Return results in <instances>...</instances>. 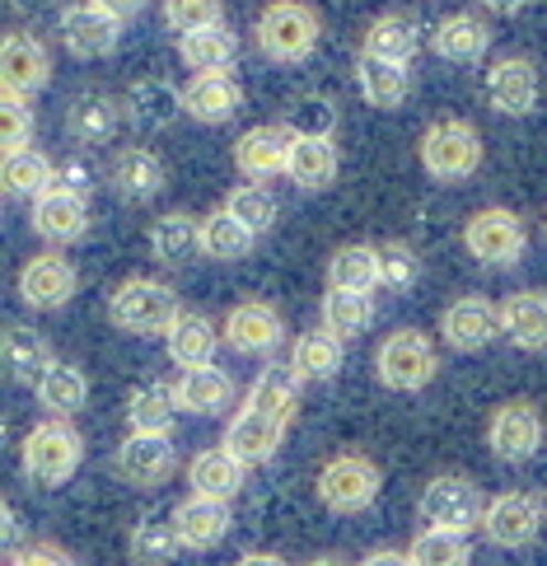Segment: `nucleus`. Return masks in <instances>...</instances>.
Masks as SVG:
<instances>
[{"instance_id": "1", "label": "nucleus", "mask_w": 547, "mask_h": 566, "mask_svg": "<svg viewBox=\"0 0 547 566\" xmlns=\"http://www.w3.org/2000/svg\"><path fill=\"white\" fill-rule=\"evenodd\" d=\"M80 459H85V436L71 427V417H48L24 436L19 444V463H24V478L38 488H66L75 478Z\"/></svg>"}, {"instance_id": "2", "label": "nucleus", "mask_w": 547, "mask_h": 566, "mask_svg": "<svg viewBox=\"0 0 547 566\" xmlns=\"http://www.w3.org/2000/svg\"><path fill=\"white\" fill-rule=\"evenodd\" d=\"M108 318H113V328L132 333V337H169V328L182 318V310H178V295H173L169 281L132 276L113 291Z\"/></svg>"}, {"instance_id": "3", "label": "nucleus", "mask_w": 547, "mask_h": 566, "mask_svg": "<svg viewBox=\"0 0 547 566\" xmlns=\"http://www.w3.org/2000/svg\"><path fill=\"white\" fill-rule=\"evenodd\" d=\"M318 38H323V19L304 0H272L257 14V48L272 62H304V56H314Z\"/></svg>"}, {"instance_id": "4", "label": "nucleus", "mask_w": 547, "mask_h": 566, "mask_svg": "<svg viewBox=\"0 0 547 566\" xmlns=\"http://www.w3.org/2000/svg\"><path fill=\"white\" fill-rule=\"evenodd\" d=\"M375 370L383 379V389H393V394H417L425 389V384L435 379L440 370V356H435V342L417 333V328H398L379 342V352H375Z\"/></svg>"}, {"instance_id": "5", "label": "nucleus", "mask_w": 547, "mask_h": 566, "mask_svg": "<svg viewBox=\"0 0 547 566\" xmlns=\"http://www.w3.org/2000/svg\"><path fill=\"white\" fill-rule=\"evenodd\" d=\"M482 165V136L473 123L463 117H444V123H431L421 136V169L440 178V184H459V178L477 174Z\"/></svg>"}, {"instance_id": "6", "label": "nucleus", "mask_w": 547, "mask_h": 566, "mask_svg": "<svg viewBox=\"0 0 547 566\" xmlns=\"http://www.w3.org/2000/svg\"><path fill=\"white\" fill-rule=\"evenodd\" d=\"M383 473L375 459L365 454H337L318 469V501L328 505L333 515H360L379 501Z\"/></svg>"}, {"instance_id": "7", "label": "nucleus", "mask_w": 547, "mask_h": 566, "mask_svg": "<svg viewBox=\"0 0 547 566\" xmlns=\"http://www.w3.org/2000/svg\"><path fill=\"white\" fill-rule=\"evenodd\" d=\"M421 515H425V530H450V534H469L482 524L486 515V501L473 488L469 478L459 473H440L425 482L421 492Z\"/></svg>"}, {"instance_id": "8", "label": "nucleus", "mask_w": 547, "mask_h": 566, "mask_svg": "<svg viewBox=\"0 0 547 566\" xmlns=\"http://www.w3.org/2000/svg\"><path fill=\"white\" fill-rule=\"evenodd\" d=\"M524 244H529L524 220L505 207L473 211L469 226H463V249H469L477 262H486V268H511V262L524 258Z\"/></svg>"}, {"instance_id": "9", "label": "nucleus", "mask_w": 547, "mask_h": 566, "mask_svg": "<svg viewBox=\"0 0 547 566\" xmlns=\"http://www.w3.org/2000/svg\"><path fill=\"white\" fill-rule=\"evenodd\" d=\"M543 412L538 402L529 398H515V402H501L486 421V444H492V454L501 463H524L543 450Z\"/></svg>"}, {"instance_id": "10", "label": "nucleus", "mask_w": 547, "mask_h": 566, "mask_svg": "<svg viewBox=\"0 0 547 566\" xmlns=\"http://www.w3.org/2000/svg\"><path fill=\"white\" fill-rule=\"evenodd\" d=\"M220 337H225V347L239 352V356H272L281 342H286V318L276 314V305L267 300H243L225 314L220 323Z\"/></svg>"}, {"instance_id": "11", "label": "nucleus", "mask_w": 547, "mask_h": 566, "mask_svg": "<svg viewBox=\"0 0 547 566\" xmlns=\"http://www.w3.org/2000/svg\"><path fill=\"white\" fill-rule=\"evenodd\" d=\"M543 530V501L529 492H501L486 501V515H482V534L486 543L496 548H529Z\"/></svg>"}, {"instance_id": "12", "label": "nucleus", "mask_w": 547, "mask_h": 566, "mask_svg": "<svg viewBox=\"0 0 547 566\" xmlns=\"http://www.w3.org/2000/svg\"><path fill=\"white\" fill-rule=\"evenodd\" d=\"M117 478L127 488H165L178 469V454H173V440L169 436H127L117 444V459H113Z\"/></svg>"}, {"instance_id": "13", "label": "nucleus", "mask_w": 547, "mask_h": 566, "mask_svg": "<svg viewBox=\"0 0 547 566\" xmlns=\"http://www.w3.org/2000/svg\"><path fill=\"white\" fill-rule=\"evenodd\" d=\"M496 333H501V305L482 295H459L440 314V337L454 352H482Z\"/></svg>"}, {"instance_id": "14", "label": "nucleus", "mask_w": 547, "mask_h": 566, "mask_svg": "<svg viewBox=\"0 0 547 566\" xmlns=\"http://www.w3.org/2000/svg\"><path fill=\"white\" fill-rule=\"evenodd\" d=\"M75 268L61 253H38L19 268V300L29 310H61L75 295Z\"/></svg>"}, {"instance_id": "15", "label": "nucleus", "mask_w": 547, "mask_h": 566, "mask_svg": "<svg viewBox=\"0 0 547 566\" xmlns=\"http://www.w3.org/2000/svg\"><path fill=\"white\" fill-rule=\"evenodd\" d=\"M90 230V201L71 188H52L33 201V234L48 244H80Z\"/></svg>"}, {"instance_id": "16", "label": "nucleus", "mask_w": 547, "mask_h": 566, "mask_svg": "<svg viewBox=\"0 0 547 566\" xmlns=\"http://www.w3.org/2000/svg\"><path fill=\"white\" fill-rule=\"evenodd\" d=\"M291 150H295V136L286 127H249L234 140V169L249 184H262V178L291 169Z\"/></svg>"}, {"instance_id": "17", "label": "nucleus", "mask_w": 547, "mask_h": 566, "mask_svg": "<svg viewBox=\"0 0 547 566\" xmlns=\"http://www.w3.org/2000/svg\"><path fill=\"white\" fill-rule=\"evenodd\" d=\"M243 108V85L234 80V71H207V75H192L182 85V113L197 117V123H230V117Z\"/></svg>"}, {"instance_id": "18", "label": "nucleus", "mask_w": 547, "mask_h": 566, "mask_svg": "<svg viewBox=\"0 0 547 566\" xmlns=\"http://www.w3.org/2000/svg\"><path fill=\"white\" fill-rule=\"evenodd\" d=\"M486 104L505 117H524L538 104V66L529 56H501L486 71Z\"/></svg>"}, {"instance_id": "19", "label": "nucleus", "mask_w": 547, "mask_h": 566, "mask_svg": "<svg viewBox=\"0 0 547 566\" xmlns=\"http://www.w3.org/2000/svg\"><path fill=\"white\" fill-rule=\"evenodd\" d=\"M117 38H122V24L113 14L94 10L90 0L61 10V43H66V52L85 56V62H94V56H108L117 48Z\"/></svg>"}, {"instance_id": "20", "label": "nucleus", "mask_w": 547, "mask_h": 566, "mask_svg": "<svg viewBox=\"0 0 547 566\" xmlns=\"http://www.w3.org/2000/svg\"><path fill=\"white\" fill-rule=\"evenodd\" d=\"M173 530L182 553H211L220 538L230 534V501H211V496H188L173 505Z\"/></svg>"}, {"instance_id": "21", "label": "nucleus", "mask_w": 547, "mask_h": 566, "mask_svg": "<svg viewBox=\"0 0 547 566\" xmlns=\"http://www.w3.org/2000/svg\"><path fill=\"white\" fill-rule=\"evenodd\" d=\"M0 75H6V90H14V94L48 90L52 56L43 48V38H33V33H6V48H0Z\"/></svg>"}, {"instance_id": "22", "label": "nucleus", "mask_w": 547, "mask_h": 566, "mask_svg": "<svg viewBox=\"0 0 547 566\" xmlns=\"http://www.w3.org/2000/svg\"><path fill=\"white\" fill-rule=\"evenodd\" d=\"M281 440H286V427L272 421V417H262V412H253V408H239L230 417V427H225V450L243 463V469L267 463L281 450Z\"/></svg>"}, {"instance_id": "23", "label": "nucleus", "mask_w": 547, "mask_h": 566, "mask_svg": "<svg viewBox=\"0 0 547 566\" xmlns=\"http://www.w3.org/2000/svg\"><path fill=\"white\" fill-rule=\"evenodd\" d=\"M243 463L225 450V444H211V450H197L188 463V482L192 496H211V501H234L243 492Z\"/></svg>"}, {"instance_id": "24", "label": "nucleus", "mask_w": 547, "mask_h": 566, "mask_svg": "<svg viewBox=\"0 0 547 566\" xmlns=\"http://www.w3.org/2000/svg\"><path fill=\"white\" fill-rule=\"evenodd\" d=\"M501 333L515 342L519 352L547 347V295L543 291H515L501 300Z\"/></svg>"}, {"instance_id": "25", "label": "nucleus", "mask_w": 547, "mask_h": 566, "mask_svg": "<svg viewBox=\"0 0 547 566\" xmlns=\"http://www.w3.org/2000/svg\"><path fill=\"white\" fill-rule=\"evenodd\" d=\"M66 132L80 146H104L117 132V98L104 90H80L66 104Z\"/></svg>"}, {"instance_id": "26", "label": "nucleus", "mask_w": 547, "mask_h": 566, "mask_svg": "<svg viewBox=\"0 0 547 566\" xmlns=\"http://www.w3.org/2000/svg\"><path fill=\"white\" fill-rule=\"evenodd\" d=\"M178 389L173 384H140V389H132L127 398V427L136 436H169L173 431V421H178Z\"/></svg>"}, {"instance_id": "27", "label": "nucleus", "mask_w": 547, "mask_h": 566, "mask_svg": "<svg viewBox=\"0 0 547 566\" xmlns=\"http://www.w3.org/2000/svg\"><path fill=\"white\" fill-rule=\"evenodd\" d=\"M178 408L192 412V417H215L230 408L234 398V379L220 370V366H197V370H182L178 375Z\"/></svg>"}, {"instance_id": "28", "label": "nucleus", "mask_w": 547, "mask_h": 566, "mask_svg": "<svg viewBox=\"0 0 547 566\" xmlns=\"http://www.w3.org/2000/svg\"><path fill=\"white\" fill-rule=\"evenodd\" d=\"M299 375L291 366H262V375L253 379V389H249V402L243 408H253L262 417H272L281 421V427H291L295 421V408H299Z\"/></svg>"}, {"instance_id": "29", "label": "nucleus", "mask_w": 547, "mask_h": 566, "mask_svg": "<svg viewBox=\"0 0 547 566\" xmlns=\"http://www.w3.org/2000/svg\"><path fill=\"white\" fill-rule=\"evenodd\" d=\"M108 178H113V188L122 197L140 201V197H155L159 188H165L169 169H165V159H159L150 146H127V150H117Z\"/></svg>"}, {"instance_id": "30", "label": "nucleus", "mask_w": 547, "mask_h": 566, "mask_svg": "<svg viewBox=\"0 0 547 566\" xmlns=\"http://www.w3.org/2000/svg\"><path fill=\"white\" fill-rule=\"evenodd\" d=\"M56 366V356L48 347V337H38L24 323H6V375L14 384H43V375Z\"/></svg>"}, {"instance_id": "31", "label": "nucleus", "mask_w": 547, "mask_h": 566, "mask_svg": "<svg viewBox=\"0 0 547 566\" xmlns=\"http://www.w3.org/2000/svg\"><path fill=\"white\" fill-rule=\"evenodd\" d=\"M431 48H435V56H444V62H482L486 48H492V33H486V24L477 14H450L435 24Z\"/></svg>"}, {"instance_id": "32", "label": "nucleus", "mask_w": 547, "mask_h": 566, "mask_svg": "<svg viewBox=\"0 0 547 566\" xmlns=\"http://www.w3.org/2000/svg\"><path fill=\"white\" fill-rule=\"evenodd\" d=\"M356 85H360V94H365V104H375V108H398L402 98H408L412 80H408V66H402V62H383V56L360 52V62H356Z\"/></svg>"}, {"instance_id": "33", "label": "nucleus", "mask_w": 547, "mask_h": 566, "mask_svg": "<svg viewBox=\"0 0 547 566\" xmlns=\"http://www.w3.org/2000/svg\"><path fill=\"white\" fill-rule=\"evenodd\" d=\"M341 337H333L328 328H309V333H299L295 337V347H291V370L304 379V384H323V379H333L341 370Z\"/></svg>"}, {"instance_id": "34", "label": "nucleus", "mask_w": 547, "mask_h": 566, "mask_svg": "<svg viewBox=\"0 0 547 566\" xmlns=\"http://www.w3.org/2000/svg\"><path fill=\"white\" fill-rule=\"evenodd\" d=\"M165 352L173 366L182 370H197V366H211L215 360V323L207 314H182L169 337H165Z\"/></svg>"}, {"instance_id": "35", "label": "nucleus", "mask_w": 547, "mask_h": 566, "mask_svg": "<svg viewBox=\"0 0 547 566\" xmlns=\"http://www.w3.org/2000/svg\"><path fill=\"white\" fill-rule=\"evenodd\" d=\"M365 52L383 56V62H402V66H408L412 56L421 52L417 19H408V14H379L375 24L365 29Z\"/></svg>"}, {"instance_id": "36", "label": "nucleus", "mask_w": 547, "mask_h": 566, "mask_svg": "<svg viewBox=\"0 0 547 566\" xmlns=\"http://www.w3.org/2000/svg\"><path fill=\"white\" fill-rule=\"evenodd\" d=\"M33 394L52 417H75L90 402V379H85V370H80L75 360H56Z\"/></svg>"}, {"instance_id": "37", "label": "nucleus", "mask_w": 547, "mask_h": 566, "mask_svg": "<svg viewBox=\"0 0 547 566\" xmlns=\"http://www.w3.org/2000/svg\"><path fill=\"white\" fill-rule=\"evenodd\" d=\"M178 108H182V90H173L169 80L146 75V80H136V85H132V117H136V127L165 132L178 117Z\"/></svg>"}, {"instance_id": "38", "label": "nucleus", "mask_w": 547, "mask_h": 566, "mask_svg": "<svg viewBox=\"0 0 547 566\" xmlns=\"http://www.w3.org/2000/svg\"><path fill=\"white\" fill-rule=\"evenodd\" d=\"M178 56L188 62L197 75H207V71H230L234 66V56H239V38L234 29H201V33H188V38H178Z\"/></svg>"}, {"instance_id": "39", "label": "nucleus", "mask_w": 547, "mask_h": 566, "mask_svg": "<svg viewBox=\"0 0 547 566\" xmlns=\"http://www.w3.org/2000/svg\"><path fill=\"white\" fill-rule=\"evenodd\" d=\"M127 548L140 566H165L182 543H178V530H173V511H155V515H140L132 524V538Z\"/></svg>"}, {"instance_id": "40", "label": "nucleus", "mask_w": 547, "mask_h": 566, "mask_svg": "<svg viewBox=\"0 0 547 566\" xmlns=\"http://www.w3.org/2000/svg\"><path fill=\"white\" fill-rule=\"evenodd\" d=\"M328 286L333 291H356L370 295L379 286V249L370 244H341L328 262Z\"/></svg>"}, {"instance_id": "41", "label": "nucleus", "mask_w": 547, "mask_h": 566, "mask_svg": "<svg viewBox=\"0 0 547 566\" xmlns=\"http://www.w3.org/2000/svg\"><path fill=\"white\" fill-rule=\"evenodd\" d=\"M150 253L159 262H188L192 253H201V220H192L188 211H169L150 226Z\"/></svg>"}, {"instance_id": "42", "label": "nucleus", "mask_w": 547, "mask_h": 566, "mask_svg": "<svg viewBox=\"0 0 547 566\" xmlns=\"http://www.w3.org/2000/svg\"><path fill=\"white\" fill-rule=\"evenodd\" d=\"M291 184L304 192H318L337 178V146L333 140H295L291 150Z\"/></svg>"}, {"instance_id": "43", "label": "nucleus", "mask_w": 547, "mask_h": 566, "mask_svg": "<svg viewBox=\"0 0 547 566\" xmlns=\"http://www.w3.org/2000/svg\"><path fill=\"white\" fill-rule=\"evenodd\" d=\"M0 178H6V192L10 197H43L56 188V165L43 155V150H24V155H6V169H0Z\"/></svg>"}, {"instance_id": "44", "label": "nucleus", "mask_w": 547, "mask_h": 566, "mask_svg": "<svg viewBox=\"0 0 547 566\" xmlns=\"http://www.w3.org/2000/svg\"><path fill=\"white\" fill-rule=\"evenodd\" d=\"M375 323V300L370 295H356V291H328L323 295V328L333 337H360L365 328Z\"/></svg>"}, {"instance_id": "45", "label": "nucleus", "mask_w": 547, "mask_h": 566, "mask_svg": "<svg viewBox=\"0 0 547 566\" xmlns=\"http://www.w3.org/2000/svg\"><path fill=\"white\" fill-rule=\"evenodd\" d=\"M253 239H257V234L243 230L230 211H215V216L201 220V253L215 258V262H239V258H249V253H253Z\"/></svg>"}, {"instance_id": "46", "label": "nucleus", "mask_w": 547, "mask_h": 566, "mask_svg": "<svg viewBox=\"0 0 547 566\" xmlns=\"http://www.w3.org/2000/svg\"><path fill=\"white\" fill-rule=\"evenodd\" d=\"M286 127L295 140H333L337 132V104L323 94H299L295 104L286 108Z\"/></svg>"}, {"instance_id": "47", "label": "nucleus", "mask_w": 547, "mask_h": 566, "mask_svg": "<svg viewBox=\"0 0 547 566\" xmlns=\"http://www.w3.org/2000/svg\"><path fill=\"white\" fill-rule=\"evenodd\" d=\"M408 562H412V566H469L473 553H469V538H463V534L421 530V534L408 543Z\"/></svg>"}, {"instance_id": "48", "label": "nucleus", "mask_w": 547, "mask_h": 566, "mask_svg": "<svg viewBox=\"0 0 547 566\" xmlns=\"http://www.w3.org/2000/svg\"><path fill=\"white\" fill-rule=\"evenodd\" d=\"M225 211L239 220L249 234H267L276 226V197L262 188V184H243L225 197Z\"/></svg>"}, {"instance_id": "49", "label": "nucleus", "mask_w": 547, "mask_h": 566, "mask_svg": "<svg viewBox=\"0 0 547 566\" xmlns=\"http://www.w3.org/2000/svg\"><path fill=\"white\" fill-rule=\"evenodd\" d=\"M421 281V253L412 244H402V239H389V244H379V286L389 291H412Z\"/></svg>"}, {"instance_id": "50", "label": "nucleus", "mask_w": 547, "mask_h": 566, "mask_svg": "<svg viewBox=\"0 0 547 566\" xmlns=\"http://www.w3.org/2000/svg\"><path fill=\"white\" fill-rule=\"evenodd\" d=\"M165 24L182 38L201 29H220L225 24V6L220 0H165Z\"/></svg>"}, {"instance_id": "51", "label": "nucleus", "mask_w": 547, "mask_h": 566, "mask_svg": "<svg viewBox=\"0 0 547 566\" xmlns=\"http://www.w3.org/2000/svg\"><path fill=\"white\" fill-rule=\"evenodd\" d=\"M0 146H6V155H24L33 150V113H29V94H14L6 90V104H0Z\"/></svg>"}, {"instance_id": "52", "label": "nucleus", "mask_w": 547, "mask_h": 566, "mask_svg": "<svg viewBox=\"0 0 547 566\" xmlns=\"http://www.w3.org/2000/svg\"><path fill=\"white\" fill-rule=\"evenodd\" d=\"M94 178H98V174H94L90 159H66V165L56 169V184H61V188H71V192H80V197L94 188Z\"/></svg>"}, {"instance_id": "53", "label": "nucleus", "mask_w": 547, "mask_h": 566, "mask_svg": "<svg viewBox=\"0 0 547 566\" xmlns=\"http://www.w3.org/2000/svg\"><path fill=\"white\" fill-rule=\"evenodd\" d=\"M6 562H19V566H75L61 548H52V543H38V548H24L19 557H6Z\"/></svg>"}, {"instance_id": "54", "label": "nucleus", "mask_w": 547, "mask_h": 566, "mask_svg": "<svg viewBox=\"0 0 547 566\" xmlns=\"http://www.w3.org/2000/svg\"><path fill=\"white\" fill-rule=\"evenodd\" d=\"M94 10H104V14H113L117 24H127V19L140 10V0H90Z\"/></svg>"}, {"instance_id": "55", "label": "nucleus", "mask_w": 547, "mask_h": 566, "mask_svg": "<svg viewBox=\"0 0 547 566\" xmlns=\"http://www.w3.org/2000/svg\"><path fill=\"white\" fill-rule=\"evenodd\" d=\"M356 566H412L408 553H393V548H375V553H365Z\"/></svg>"}, {"instance_id": "56", "label": "nucleus", "mask_w": 547, "mask_h": 566, "mask_svg": "<svg viewBox=\"0 0 547 566\" xmlns=\"http://www.w3.org/2000/svg\"><path fill=\"white\" fill-rule=\"evenodd\" d=\"M6 557H19V515H14V505H6Z\"/></svg>"}, {"instance_id": "57", "label": "nucleus", "mask_w": 547, "mask_h": 566, "mask_svg": "<svg viewBox=\"0 0 547 566\" xmlns=\"http://www.w3.org/2000/svg\"><path fill=\"white\" fill-rule=\"evenodd\" d=\"M234 566H286V562H281L276 553H243Z\"/></svg>"}, {"instance_id": "58", "label": "nucleus", "mask_w": 547, "mask_h": 566, "mask_svg": "<svg viewBox=\"0 0 547 566\" xmlns=\"http://www.w3.org/2000/svg\"><path fill=\"white\" fill-rule=\"evenodd\" d=\"M482 6L492 10V14H519L524 6H529V0H482Z\"/></svg>"}, {"instance_id": "59", "label": "nucleus", "mask_w": 547, "mask_h": 566, "mask_svg": "<svg viewBox=\"0 0 547 566\" xmlns=\"http://www.w3.org/2000/svg\"><path fill=\"white\" fill-rule=\"evenodd\" d=\"M14 10H24V14H43L48 6H56V0H10Z\"/></svg>"}, {"instance_id": "60", "label": "nucleus", "mask_w": 547, "mask_h": 566, "mask_svg": "<svg viewBox=\"0 0 547 566\" xmlns=\"http://www.w3.org/2000/svg\"><path fill=\"white\" fill-rule=\"evenodd\" d=\"M304 566H347L341 557H314V562H304Z\"/></svg>"}, {"instance_id": "61", "label": "nucleus", "mask_w": 547, "mask_h": 566, "mask_svg": "<svg viewBox=\"0 0 547 566\" xmlns=\"http://www.w3.org/2000/svg\"><path fill=\"white\" fill-rule=\"evenodd\" d=\"M6 566H19V562H6Z\"/></svg>"}]
</instances>
